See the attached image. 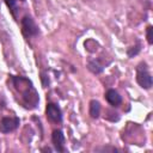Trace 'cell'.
<instances>
[{"mask_svg":"<svg viewBox=\"0 0 153 153\" xmlns=\"http://www.w3.org/2000/svg\"><path fill=\"white\" fill-rule=\"evenodd\" d=\"M8 87H11L17 102L26 110H33L38 106L39 96L33 82L23 75H8Z\"/></svg>","mask_w":153,"mask_h":153,"instance_id":"cell-1","label":"cell"},{"mask_svg":"<svg viewBox=\"0 0 153 153\" xmlns=\"http://www.w3.org/2000/svg\"><path fill=\"white\" fill-rule=\"evenodd\" d=\"M135 80L143 90H151L153 86V78L146 61H140L135 67Z\"/></svg>","mask_w":153,"mask_h":153,"instance_id":"cell-2","label":"cell"},{"mask_svg":"<svg viewBox=\"0 0 153 153\" xmlns=\"http://www.w3.org/2000/svg\"><path fill=\"white\" fill-rule=\"evenodd\" d=\"M20 30H22L23 36L26 39L35 38L39 35V27L37 25V23L35 22V19L30 14H25V16L22 17V19H20Z\"/></svg>","mask_w":153,"mask_h":153,"instance_id":"cell-3","label":"cell"},{"mask_svg":"<svg viewBox=\"0 0 153 153\" xmlns=\"http://www.w3.org/2000/svg\"><path fill=\"white\" fill-rule=\"evenodd\" d=\"M45 117H47V120H48L50 123L59 124V123H61L62 120H63V114H62L61 108H60L56 103L49 102V103H47V105H45Z\"/></svg>","mask_w":153,"mask_h":153,"instance_id":"cell-4","label":"cell"},{"mask_svg":"<svg viewBox=\"0 0 153 153\" xmlns=\"http://www.w3.org/2000/svg\"><path fill=\"white\" fill-rule=\"evenodd\" d=\"M20 126V118L18 116H4L0 120V133L10 134L16 131Z\"/></svg>","mask_w":153,"mask_h":153,"instance_id":"cell-5","label":"cell"},{"mask_svg":"<svg viewBox=\"0 0 153 153\" xmlns=\"http://www.w3.org/2000/svg\"><path fill=\"white\" fill-rule=\"evenodd\" d=\"M111 63V60H108L105 61L104 56H99V57H94V59H90L86 63V67L87 69L94 74V75H98V74H102L104 72V69Z\"/></svg>","mask_w":153,"mask_h":153,"instance_id":"cell-6","label":"cell"},{"mask_svg":"<svg viewBox=\"0 0 153 153\" xmlns=\"http://www.w3.org/2000/svg\"><path fill=\"white\" fill-rule=\"evenodd\" d=\"M51 143H53L54 151H56L59 153L67 152V148H66V137H65V134H63V130L62 129L57 128V129H54L51 131Z\"/></svg>","mask_w":153,"mask_h":153,"instance_id":"cell-7","label":"cell"},{"mask_svg":"<svg viewBox=\"0 0 153 153\" xmlns=\"http://www.w3.org/2000/svg\"><path fill=\"white\" fill-rule=\"evenodd\" d=\"M104 98L108 102V104L111 108H118L122 105L123 103V98L122 96L118 93V91H116L115 88H109L105 91L104 93Z\"/></svg>","mask_w":153,"mask_h":153,"instance_id":"cell-8","label":"cell"},{"mask_svg":"<svg viewBox=\"0 0 153 153\" xmlns=\"http://www.w3.org/2000/svg\"><path fill=\"white\" fill-rule=\"evenodd\" d=\"M102 114V104L97 99H91L88 103V115L91 118L97 120L100 117Z\"/></svg>","mask_w":153,"mask_h":153,"instance_id":"cell-9","label":"cell"},{"mask_svg":"<svg viewBox=\"0 0 153 153\" xmlns=\"http://www.w3.org/2000/svg\"><path fill=\"white\" fill-rule=\"evenodd\" d=\"M142 50V44H141V41L140 39H136V43L129 48H127L126 50V54L128 56V59H133L135 56H137Z\"/></svg>","mask_w":153,"mask_h":153,"instance_id":"cell-10","label":"cell"},{"mask_svg":"<svg viewBox=\"0 0 153 153\" xmlns=\"http://www.w3.org/2000/svg\"><path fill=\"white\" fill-rule=\"evenodd\" d=\"M24 1H25V0H4V2L6 4V6L8 7L10 12H11V14H12L14 18H17L16 12H17V10H18V5L22 4V2H24Z\"/></svg>","mask_w":153,"mask_h":153,"instance_id":"cell-11","label":"cell"},{"mask_svg":"<svg viewBox=\"0 0 153 153\" xmlns=\"http://www.w3.org/2000/svg\"><path fill=\"white\" fill-rule=\"evenodd\" d=\"M104 120L110 122H118L120 121V114L112 109H106L104 112Z\"/></svg>","mask_w":153,"mask_h":153,"instance_id":"cell-12","label":"cell"},{"mask_svg":"<svg viewBox=\"0 0 153 153\" xmlns=\"http://www.w3.org/2000/svg\"><path fill=\"white\" fill-rule=\"evenodd\" d=\"M146 41L148 45L153 44V25H147L146 27Z\"/></svg>","mask_w":153,"mask_h":153,"instance_id":"cell-13","label":"cell"},{"mask_svg":"<svg viewBox=\"0 0 153 153\" xmlns=\"http://www.w3.org/2000/svg\"><path fill=\"white\" fill-rule=\"evenodd\" d=\"M94 151L97 152H120L121 149H118L117 147L115 146H111V145H108V146H100V147H97Z\"/></svg>","mask_w":153,"mask_h":153,"instance_id":"cell-14","label":"cell"},{"mask_svg":"<svg viewBox=\"0 0 153 153\" xmlns=\"http://www.w3.org/2000/svg\"><path fill=\"white\" fill-rule=\"evenodd\" d=\"M54 149L51 148V147H48V146H45V147H43V148H41V152H49V153H51Z\"/></svg>","mask_w":153,"mask_h":153,"instance_id":"cell-15","label":"cell"}]
</instances>
